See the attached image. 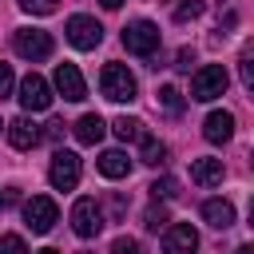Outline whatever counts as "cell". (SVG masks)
Masks as SVG:
<instances>
[{"mask_svg":"<svg viewBox=\"0 0 254 254\" xmlns=\"http://www.w3.org/2000/svg\"><path fill=\"white\" fill-rule=\"evenodd\" d=\"M99 91H103V99H111V103H131L139 87H135V75H131L123 64H107L103 75H99Z\"/></svg>","mask_w":254,"mask_h":254,"instance_id":"6da1fadb","label":"cell"},{"mask_svg":"<svg viewBox=\"0 0 254 254\" xmlns=\"http://www.w3.org/2000/svg\"><path fill=\"white\" fill-rule=\"evenodd\" d=\"M226 83H230L226 67H222V64H206V67H198V71H194V79H190V99L210 103V99L226 95Z\"/></svg>","mask_w":254,"mask_h":254,"instance_id":"7a4b0ae2","label":"cell"},{"mask_svg":"<svg viewBox=\"0 0 254 254\" xmlns=\"http://www.w3.org/2000/svg\"><path fill=\"white\" fill-rule=\"evenodd\" d=\"M123 48L135 52V56H151V52L159 48V28H155L151 20H131V24L123 28Z\"/></svg>","mask_w":254,"mask_h":254,"instance_id":"3957f363","label":"cell"},{"mask_svg":"<svg viewBox=\"0 0 254 254\" xmlns=\"http://www.w3.org/2000/svg\"><path fill=\"white\" fill-rule=\"evenodd\" d=\"M12 48H16V56H24V60H48L52 56V36L48 32H40V28H20L16 36H12Z\"/></svg>","mask_w":254,"mask_h":254,"instance_id":"277c9868","label":"cell"},{"mask_svg":"<svg viewBox=\"0 0 254 254\" xmlns=\"http://www.w3.org/2000/svg\"><path fill=\"white\" fill-rule=\"evenodd\" d=\"M20 107L24 111H48L52 107V87H48V79L44 75H36V71H28L24 79H20Z\"/></svg>","mask_w":254,"mask_h":254,"instance_id":"5b68a950","label":"cell"},{"mask_svg":"<svg viewBox=\"0 0 254 254\" xmlns=\"http://www.w3.org/2000/svg\"><path fill=\"white\" fill-rule=\"evenodd\" d=\"M99 40H103V28H99L95 16H71L67 20V44L71 48L91 52V48H99Z\"/></svg>","mask_w":254,"mask_h":254,"instance_id":"8992f818","label":"cell"},{"mask_svg":"<svg viewBox=\"0 0 254 254\" xmlns=\"http://www.w3.org/2000/svg\"><path fill=\"white\" fill-rule=\"evenodd\" d=\"M48 179H52L56 190H71L79 183V155L75 151H56L52 167H48Z\"/></svg>","mask_w":254,"mask_h":254,"instance_id":"52a82bcc","label":"cell"},{"mask_svg":"<svg viewBox=\"0 0 254 254\" xmlns=\"http://www.w3.org/2000/svg\"><path fill=\"white\" fill-rule=\"evenodd\" d=\"M71 230H75L79 238H95V234L103 230V210H99L95 198H79V202L71 206Z\"/></svg>","mask_w":254,"mask_h":254,"instance_id":"ba28073f","label":"cell"},{"mask_svg":"<svg viewBox=\"0 0 254 254\" xmlns=\"http://www.w3.org/2000/svg\"><path fill=\"white\" fill-rule=\"evenodd\" d=\"M56 218H60V210H56V202H52L48 194H36V198L24 202V222H28L36 234H48V230L56 226Z\"/></svg>","mask_w":254,"mask_h":254,"instance_id":"9c48e42d","label":"cell"},{"mask_svg":"<svg viewBox=\"0 0 254 254\" xmlns=\"http://www.w3.org/2000/svg\"><path fill=\"white\" fill-rule=\"evenodd\" d=\"M198 250V230L190 222H175L163 234V254H194Z\"/></svg>","mask_w":254,"mask_h":254,"instance_id":"30bf717a","label":"cell"},{"mask_svg":"<svg viewBox=\"0 0 254 254\" xmlns=\"http://www.w3.org/2000/svg\"><path fill=\"white\" fill-rule=\"evenodd\" d=\"M56 91H60L64 99H71V103H79V99L87 95L83 75H79V67H75V64H60V67H56Z\"/></svg>","mask_w":254,"mask_h":254,"instance_id":"8fae6325","label":"cell"},{"mask_svg":"<svg viewBox=\"0 0 254 254\" xmlns=\"http://www.w3.org/2000/svg\"><path fill=\"white\" fill-rule=\"evenodd\" d=\"M202 135H206V143H214V147L230 143V135H234V115H230V111H210L206 123H202Z\"/></svg>","mask_w":254,"mask_h":254,"instance_id":"7c38bea8","label":"cell"},{"mask_svg":"<svg viewBox=\"0 0 254 254\" xmlns=\"http://www.w3.org/2000/svg\"><path fill=\"white\" fill-rule=\"evenodd\" d=\"M202 218H206V226L226 230V226H234V206L226 198H206L202 202Z\"/></svg>","mask_w":254,"mask_h":254,"instance_id":"4fadbf2b","label":"cell"},{"mask_svg":"<svg viewBox=\"0 0 254 254\" xmlns=\"http://www.w3.org/2000/svg\"><path fill=\"white\" fill-rule=\"evenodd\" d=\"M8 143H12L16 151H28V147H36V143H40V131H36V123H32V119H12V123H8Z\"/></svg>","mask_w":254,"mask_h":254,"instance_id":"5bb4252c","label":"cell"},{"mask_svg":"<svg viewBox=\"0 0 254 254\" xmlns=\"http://www.w3.org/2000/svg\"><path fill=\"white\" fill-rule=\"evenodd\" d=\"M190 183H198V187H218V183H222V159H194V163H190Z\"/></svg>","mask_w":254,"mask_h":254,"instance_id":"9a60e30c","label":"cell"},{"mask_svg":"<svg viewBox=\"0 0 254 254\" xmlns=\"http://www.w3.org/2000/svg\"><path fill=\"white\" fill-rule=\"evenodd\" d=\"M71 131H75V139H79L83 147H95V143L103 139V131H107V123H103V119H99V115L91 111V115H83V119H79V123H75Z\"/></svg>","mask_w":254,"mask_h":254,"instance_id":"2e32d148","label":"cell"},{"mask_svg":"<svg viewBox=\"0 0 254 254\" xmlns=\"http://www.w3.org/2000/svg\"><path fill=\"white\" fill-rule=\"evenodd\" d=\"M99 175L103 179H127L131 175V159L123 151H103L99 155Z\"/></svg>","mask_w":254,"mask_h":254,"instance_id":"e0dca14e","label":"cell"},{"mask_svg":"<svg viewBox=\"0 0 254 254\" xmlns=\"http://www.w3.org/2000/svg\"><path fill=\"white\" fill-rule=\"evenodd\" d=\"M139 159H143L147 167H163V163H167V147H163L155 135L143 131V139H139Z\"/></svg>","mask_w":254,"mask_h":254,"instance_id":"ac0fdd59","label":"cell"},{"mask_svg":"<svg viewBox=\"0 0 254 254\" xmlns=\"http://www.w3.org/2000/svg\"><path fill=\"white\" fill-rule=\"evenodd\" d=\"M238 75H242V83L254 91V40H246L242 52H238Z\"/></svg>","mask_w":254,"mask_h":254,"instance_id":"d6986e66","label":"cell"},{"mask_svg":"<svg viewBox=\"0 0 254 254\" xmlns=\"http://www.w3.org/2000/svg\"><path fill=\"white\" fill-rule=\"evenodd\" d=\"M111 131H115L123 143H131V139H143V123H139V119H127V115H119V119L111 123Z\"/></svg>","mask_w":254,"mask_h":254,"instance_id":"ffe728a7","label":"cell"},{"mask_svg":"<svg viewBox=\"0 0 254 254\" xmlns=\"http://www.w3.org/2000/svg\"><path fill=\"white\" fill-rule=\"evenodd\" d=\"M20 8H24L28 16H52V12L60 8V0H20Z\"/></svg>","mask_w":254,"mask_h":254,"instance_id":"44dd1931","label":"cell"},{"mask_svg":"<svg viewBox=\"0 0 254 254\" xmlns=\"http://www.w3.org/2000/svg\"><path fill=\"white\" fill-rule=\"evenodd\" d=\"M159 103H163L171 115H179V111H183V95H179L175 87H159Z\"/></svg>","mask_w":254,"mask_h":254,"instance_id":"7402d4cb","label":"cell"},{"mask_svg":"<svg viewBox=\"0 0 254 254\" xmlns=\"http://www.w3.org/2000/svg\"><path fill=\"white\" fill-rule=\"evenodd\" d=\"M143 226H147V230H159V226H167V206H147V214H143Z\"/></svg>","mask_w":254,"mask_h":254,"instance_id":"603a6c76","label":"cell"},{"mask_svg":"<svg viewBox=\"0 0 254 254\" xmlns=\"http://www.w3.org/2000/svg\"><path fill=\"white\" fill-rule=\"evenodd\" d=\"M0 254H28V246H24L20 234H4L0 238Z\"/></svg>","mask_w":254,"mask_h":254,"instance_id":"cb8c5ba5","label":"cell"},{"mask_svg":"<svg viewBox=\"0 0 254 254\" xmlns=\"http://www.w3.org/2000/svg\"><path fill=\"white\" fill-rule=\"evenodd\" d=\"M111 254H143V246H139L135 238H127V234H119V238L111 242Z\"/></svg>","mask_w":254,"mask_h":254,"instance_id":"d4e9b609","label":"cell"},{"mask_svg":"<svg viewBox=\"0 0 254 254\" xmlns=\"http://www.w3.org/2000/svg\"><path fill=\"white\" fill-rule=\"evenodd\" d=\"M198 12H202V4H198V0H187V4H179V8H175V20H179V24H187V20H194Z\"/></svg>","mask_w":254,"mask_h":254,"instance_id":"484cf974","label":"cell"},{"mask_svg":"<svg viewBox=\"0 0 254 254\" xmlns=\"http://www.w3.org/2000/svg\"><path fill=\"white\" fill-rule=\"evenodd\" d=\"M12 87H16V75H12V67H8V64H0V99H4V95H12Z\"/></svg>","mask_w":254,"mask_h":254,"instance_id":"4316f807","label":"cell"},{"mask_svg":"<svg viewBox=\"0 0 254 254\" xmlns=\"http://www.w3.org/2000/svg\"><path fill=\"white\" fill-rule=\"evenodd\" d=\"M151 194H155V198H171V194H175V183H171V179H159V183H151Z\"/></svg>","mask_w":254,"mask_h":254,"instance_id":"83f0119b","label":"cell"},{"mask_svg":"<svg viewBox=\"0 0 254 254\" xmlns=\"http://www.w3.org/2000/svg\"><path fill=\"white\" fill-rule=\"evenodd\" d=\"M190 60H194V52H190V48H183V52L175 56V67H179V71H187V67H190Z\"/></svg>","mask_w":254,"mask_h":254,"instance_id":"f1b7e54d","label":"cell"},{"mask_svg":"<svg viewBox=\"0 0 254 254\" xmlns=\"http://www.w3.org/2000/svg\"><path fill=\"white\" fill-rule=\"evenodd\" d=\"M44 135H48V139H60V135H64V123H60V119H52V123H48V131H44Z\"/></svg>","mask_w":254,"mask_h":254,"instance_id":"f546056e","label":"cell"},{"mask_svg":"<svg viewBox=\"0 0 254 254\" xmlns=\"http://www.w3.org/2000/svg\"><path fill=\"white\" fill-rule=\"evenodd\" d=\"M12 198H16V194H12V190H0V210H4V206H8V202H12Z\"/></svg>","mask_w":254,"mask_h":254,"instance_id":"4dcf8cb0","label":"cell"},{"mask_svg":"<svg viewBox=\"0 0 254 254\" xmlns=\"http://www.w3.org/2000/svg\"><path fill=\"white\" fill-rule=\"evenodd\" d=\"M99 4H103V8H111V12H115V8H119V4H123V0H99Z\"/></svg>","mask_w":254,"mask_h":254,"instance_id":"1f68e13d","label":"cell"},{"mask_svg":"<svg viewBox=\"0 0 254 254\" xmlns=\"http://www.w3.org/2000/svg\"><path fill=\"white\" fill-rule=\"evenodd\" d=\"M234 254H254V242H246V246H238Z\"/></svg>","mask_w":254,"mask_h":254,"instance_id":"d6a6232c","label":"cell"},{"mask_svg":"<svg viewBox=\"0 0 254 254\" xmlns=\"http://www.w3.org/2000/svg\"><path fill=\"white\" fill-rule=\"evenodd\" d=\"M250 226H254V198H250Z\"/></svg>","mask_w":254,"mask_h":254,"instance_id":"836d02e7","label":"cell"},{"mask_svg":"<svg viewBox=\"0 0 254 254\" xmlns=\"http://www.w3.org/2000/svg\"><path fill=\"white\" fill-rule=\"evenodd\" d=\"M40 254H60V250H40Z\"/></svg>","mask_w":254,"mask_h":254,"instance_id":"e575fe53","label":"cell"},{"mask_svg":"<svg viewBox=\"0 0 254 254\" xmlns=\"http://www.w3.org/2000/svg\"><path fill=\"white\" fill-rule=\"evenodd\" d=\"M250 167H254V151H250Z\"/></svg>","mask_w":254,"mask_h":254,"instance_id":"d590c367","label":"cell"},{"mask_svg":"<svg viewBox=\"0 0 254 254\" xmlns=\"http://www.w3.org/2000/svg\"><path fill=\"white\" fill-rule=\"evenodd\" d=\"M0 127H4V123H0Z\"/></svg>","mask_w":254,"mask_h":254,"instance_id":"8d00e7d4","label":"cell"}]
</instances>
